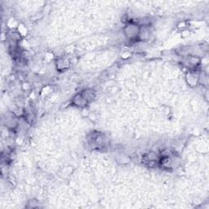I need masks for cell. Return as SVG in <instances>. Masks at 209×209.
Returning a JSON list of instances; mask_svg holds the SVG:
<instances>
[{"label": "cell", "mask_w": 209, "mask_h": 209, "mask_svg": "<svg viewBox=\"0 0 209 209\" xmlns=\"http://www.w3.org/2000/svg\"><path fill=\"white\" fill-rule=\"evenodd\" d=\"M73 103L74 104H75L76 106L78 107H85L89 103V101L86 100L85 98L83 97V96L81 93H79V94H77L74 97Z\"/></svg>", "instance_id": "obj_2"}, {"label": "cell", "mask_w": 209, "mask_h": 209, "mask_svg": "<svg viewBox=\"0 0 209 209\" xmlns=\"http://www.w3.org/2000/svg\"><path fill=\"white\" fill-rule=\"evenodd\" d=\"M186 80H187L188 83H189L190 86H195L197 84L199 78H198L197 76L195 75L194 74L190 73L188 74L187 76H186Z\"/></svg>", "instance_id": "obj_4"}, {"label": "cell", "mask_w": 209, "mask_h": 209, "mask_svg": "<svg viewBox=\"0 0 209 209\" xmlns=\"http://www.w3.org/2000/svg\"><path fill=\"white\" fill-rule=\"evenodd\" d=\"M56 66H57V67H58V70H64V69H66V67H68L69 63L67 62V61H66V60H63V59H60V60L57 61V64H56Z\"/></svg>", "instance_id": "obj_5"}, {"label": "cell", "mask_w": 209, "mask_h": 209, "mask_svg": "<svg viewBox=\"0 0 209 209\" xmlns=\"http://www.w3.org/2000/svg\"><path fill=\"white\" fill-rule=\"evenodd\" d=\"M82 95L83 96V97L85 98L86 100L88 101H91L92 100H93L95 98V93L93 92L92 89H86L81 93Z\"/></svg>", "instance_id": "obj_3"}, {"label": "cell", "mask_w": 209, "mask_h": 209, "mask_svg": "<svg viewBox=\"0 0 209 209\" xmlns=\"http://www.w3.org/2000/svg\"><path fill=\"white\" fill-rule=\"evenodd\" d=\"M141 27L139 25L130 22L128 24L126 25L124 27V34L129 39H137L140 35V31H141Z\"/></svg>", "instance_id": "obj_1"}]
</instances>
